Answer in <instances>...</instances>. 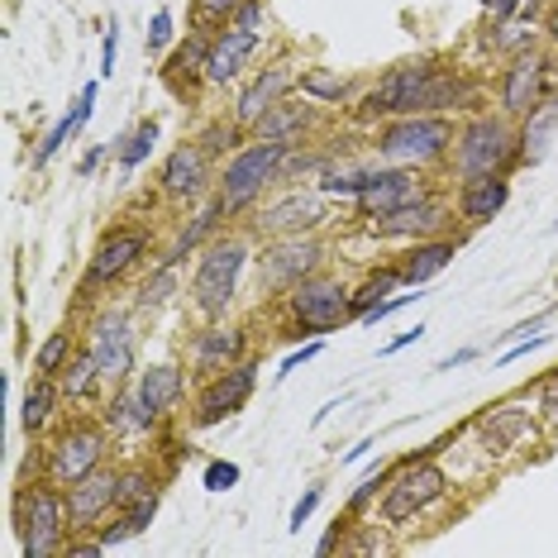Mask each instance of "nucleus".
<instances>
[{"instance_id": "obj_1", "label": "nucleus", "mask_w": 558, "mask_h": 558, "mask_svg": "<svg viewBox=\"0 0 558 558\" xmlns=\"http://www.w3.org/2000/svg\"><path fill=\"white\" fill-rule=\"evenodd\" d=\"M287 138H253L248 148H239V154L225 162V182H220V210L225 215H239L244 206L263 196V186L282 182V158H287Z\"/></svg>"}, {"instance_id": "obj_2", "label": "nucleus", "mask_w": 558, "mask_h": 558, "mask_svg": "<svg viewBox=\"0 0 558 558\" xmlns=\"http://www.w3.org/2000/svg\"><path fill=\"white\" fill-rule=\"evenodd\" d=\"M15 530L24 539V558H48L68 544V497L53 487H20L15 492Z\"/></svg>"}, {"instance_id": "obj_3", "label": "nucleus", "mask_w": 558, "mask_h": 558, "mask_svg": "<svg viewBox=\"0 0 558 558\" xmlns=\"http://www.w3.org/2000/svg\"><path fill=\"white\" fill-rule=\"evenodd\" d=\"M453 144V124L444 116H397L377 134V154L397 168H421V162H435L449 154Z\"/></svg>"}, {"instance_id": "obj_4", "label": "nucleus", "mask_w": 558, "mask_h": 558, "mask_svg": "<svg viewBox=\"0 0 558 558\" xmlns=\"http://www.w3.org/2000/svg\"><path fill=\"white\" fill-rule=\"evenodd\" d=\"M520 138L511 134L506 120H492V116H477L473 124H463V134L453 138V172L463 177H492V172H506L511 162L520 158Z\"/></svg>"}, {"instance_id": "obj_5", "label": "nucleus", "mask_w": 558, "mask_h": 558, "mask_svg": "<svg viewBox=\"0 0 558 558\" xmlns=\"http://www.w3.org/2000/svg\"><path fill=\"white\" fill-rule=\"evenodd\" d=\"M444 492H449V477H444L439 463H429L425 453H421V459H405L397 473L387 477L383 520H387V525H405V520L421 515L425 506H435Z\"/></svg>"}, {"instance_id": "obj_6", "label": "nucleus", "mask_w": 558, "mask_h": 558, "mask_svg": "<svg viewBox=\"0 0 558 558\" xmlns=\"http://www.w3.org/2000/svg\"><path fill=\"white\" fill-rule=\"evenodd\" d=\"M248 263V248L239 244V239H220V244H210L201 253L196 263V277H192V301L201 306V315H225V306L234 301L239 291V272H244Z\"/></svg>"}, {"instance_id": "obj_7", "label": "nucleus", "mask_w": 558, "mask_h": 558, "mask_svg": "<svg viewBox=\"0 0 558 558\" xmlns=\"http://www.w3.org/2000/svg\"><path fill=\"white\" fill-rule=\"evenodd\" d=\"M287 311L296 320L301 335H329L344 320H353V306H349V291L335 282V277H306L287 291Z\"/></svg>"}, {"instance_id": "obj_8", "label": "nucleus", "mask_w": 558, "mask_h": 558, "mask_svg": "<svg viewBox=\"0 0 558 558\" xmlns=\"http://www.w3.org/2000/svg\"><path fill=\"white\" fill-rule=\"evenodd\" d=\"M429 62H401L391 68L373 92L363 96L359 106V120H397V116H421V96H425V82H429Z\"/></svg>"}, {"instance_id": "obj_9", "label": "nucleus", "mask_w": 558, "mask_h": 558, "mask_svg": "<svg viewBox=\"0 0 558 558\" xmlns=\"http://www.w3.org/2000/svg\"><path fill=\"white\" fill-rule=\"evenodd\" d=\"M100 459H106V435L96 425H68L48 449V482L72 487L77 477L96 473Z\"/></svg>"}, {"instance_id": "obj_10", "label": "nucleus", "mask_w": 558, "mask_h": 558, "mask_svg": "<svg viewBox=\"0 0 558 558\" xmlns=\"http://www.w3.org/2000/svg\"><path fill=\"white\" fill-rule=\"evenodd\" d=\"M253 387H258V363L253 359L215 373L206 383V391H201V401H196V425H220V421H230V415H239L248 405Z\"/></svg>"}, {"instance_id": "obj_11", "label": "nucleus", "mask_w": 558, "mask_h": 558, "mask_svg": "<svg viewBox=\"0 0 558 558\" xmlns=\"http://www.w3.org/2000/svg\"><path fill=\"white\" fill-rule=\"evenodd\" d=\"M110 511H120V473L116 468H96V473L77 477L68 487V520H72V535L82 530H100V520Z\"/></svg>"}, {"instance_id": "obj_12", "label": "nucleus", "mask_w": 558, "mask_h": 558, "mask_svg": "<svg viewBox=\"0 0 558 558\" xmlns=\"http://www.w3.org/2000/svg\"><path fill=\"white\" fill-rule=\"evenodd\" d=\"M144 230H116L110 239H100V248H96V258H92V268H86L82 277V287H77V296L82 301H92L96 291H106L116 277H124L138 263V253H144Z\"/></svg>"}, {"instance_id": "obj_13", "label": "nucleus", "mask_w": 558, "mask_h": 558, "mask_svg": "<svg viewBox=\"0 0 558 558\" xmlns=\"http://www.w3.org/2000/svg\"><path fill=\"white\" fill-rule=\"evenodd\" d=\"M421 196H425V186H421V177H415V172L377 168V172H367V182L359 192V215H363V220H383V215L411 206V201H421Z\"/></svg>"}, {"instance_id": "obj_14", "label": "nucleus", "mask_w": 558, "mask_h": 558, "mask_svg": "<svg viewBox=\"0 0 558 558\" xmlns=\"http://www.w3.org/2000/svg\"><path fill=\"white\" fill-rule=\"evenodd\" d=\"M92 353L100 367V383H120V377L134 373V335H130V315L110 311L100 315L92 329Z\"/></svg>"}, {"instance_id": "obj_15", "label": "nucleus", "mask_w": 558, "mask_h": 558, "mask_svg": "<svg viewBox=\"0 0 558 558\" xmlns=\"http://www.w3.org/2000/svg\"><path fill=\"white\" fill-rule=\"evenodd\" d=\"M325 248L315 244V239H301V234H287L282 244H272L268 253H263V277H268V287L277 291H291L296 282H306V277H315V268H320Z\"/></svg>"}, {"instance_id": "obj_16", "label": "nucleus", "mask_w": 558, "mask_h": 558, "mask_svg": "<svg viewBox=\"0 0 558 558\" xmlns=\"http://www.w3.org/2000/svg\"><path fill=\"white\" fill-rule=\"evenodd\" d=\"M544 82H549V58L539 53H515V62L501 77V110L506 116H535L544 100Z\"/></svg>"}, {"instance_id": "obj_17", "label": "nucleus", "mask_w": 558, "mask_h": 558, "mask_svg": "<svg viewBox=\"0 0 558 558\" xmlns=\"http://www.w3.org/2000/svg\"><path fill=\"white\" fill-rule=\"evenodd\" d=\"M206 162H210V154L201 144L172 148L168 162H162V172H158L162 192H168L172 201H196L201 192H206Z\"/></svg>"}, {"instance_id": "obj_18", "label": "nucleus", "mask_w": 558, "mask_h": 558, "mask_svg": "<svg viewBox=\"0 0 558 558\" xmlns=\"http://www.w3.org/2000/svg\"><path fill=\"white\" fill-rule=\"evenodd\" d=\"M325 220V196L320 192H296L287 201H277L258 215V230L268 234H301V230H315Z\"/></svg>"}, {"instance_id": "obj_19", "label": "nucleus", "mask_w": 558, "mask_h": 558, "mask_svg": "<svg viewBox=\"0 0 558 558\" xmlns=\"http://www.w3.org/2000/svg\"><path fill=\"white\" fill-rule=\"evenodd\" d=\"M506 201H511V182H506V172L468 177L463 192H459V215L468 225H492L506 210Z\"/></svg>"}, {"instance_id": "obj_20", "label": "nucleus", "mask_w": 558, "mask_h": 558, "mask_svg": "<svg viewBox=\"0 0 558 558\" xmlns=\"http://www.w3.org/2000/svg\"><path fill=\"white\" fill-rule=\"evenodd\" d=\"M258 44L263 39L234 29V24H230V29H220V39H210V53H206V82H215V86L234 82L239 72H244V62L258 53Z\"/></svg>"}, {"instance_id": "obj_21", "label": "nucleus", "mask_w": 558, "mask_h": 558, "mask_svg": "<svg viewBox=\"0 0 558 558\" xmlns=\"http://www.w3.org/2000/svg\"><path fill=\"white\" fill-rule=\"evenodd\" d=\"M291 86H296V77H291V72H282V68H272V72H263V77H253V82L244 86V96H239V106H234V124H239V130H258V120L268 116V110L277 106V96L291 92Z\"/></svg>"}, {"instance_id": "obj_22", "label": "nucleus", "mask_w": 558, "mask_h": 558, "mask_svg": "<svg viewBox=\"0 0 558 558\" xmlns=\"http://www.w3.org/2000/svg\"><path fill=\"white\" fill-rule=\"evenodd\" d=\"M444 225V206L439 201H411V206H401V210H391L383 215V220H373V234H383V239H425V234H435Z\"/></svg>"}, {"instance_id": "obj_23", "label": "nucleus", "mask_w": 558, "mask_h": 558, "mask_svg": "<svg viewBox=\"0 0 558 558\" xmlns=\"http://www.w3.org/2000/svg\"><path fill=\"white\" fill-rule=\"evenodd\" d=\"M244 349H248L244 329H206V335H196V349H192L196 373H206V377L225 373V367H234L244 359Z\"/></svg>"}, {"instance_id": "obj_24", "label": "nucleus", "mask_w": 558, "mask_h": 558, "mask_svg": "<svg viewBox=\"0 0 558 558\" xmlns=\"http://www.w3.org/2000/svg\"><path fill=\"white\" fill-rule=\"evenodd\" d=\"M453 248H459L453 239H415V248L401 258V282L411 291L425 287L429 277H439L453 263Z\"/></svg>"}, {"instance_id": "obj_25", "label": "nucleus", "mask_w": 558, "mask_h": 558, "mask_svg": "<svg viewBox=\"0 0 558 558\" xmlns=\"http://www.w3.org/2000/svg\"><path fill=\"white\" fill-rule=\"evenodd\" d=\"M482 439H487V449H520L525 439H535V421H530V411H515V405H497V411H487L477 421Z\"/></svg>"}, {"instance_id": "obj_26", "label": "nucleus", "mask_w": 558, "mask_h": 558, "mask_svg": "<svg viewBox=\"0 0 558 558\" xmlns=\"http://www.w3.org/2000/svg\"><path fill=\"white\" fill-rule=\"evenodd\" d=\"M182 387H186V377L177 373L172 363H158V367H148V373H138V401H144V411H154V415H168L177 401H182Z\"/></svg>"}, {"instance_id": "obj_27", "label": "nucleus", "mask_w": 558, "mask_h": 558, "mask_svg": "<svg viewBox=\"0 0 558 558\" xmlns=\"http://www.w3.org/2000/svg\"><path fill=\"white\" fill-rule=\"evenodd\" d=\"M58 383H53V377H34V387L29 391H24V405H20V425L24 429H29V435H39V429L48 425V421H53V405H58Z\"/></svg>"}, {"instance_id": "obj_28", "label": "nucleus", "mask_w": 558, "mask_h": 558, "mask_svg": "<svg viewBox=\"0 0 558 558\" xmlns=\"http://www.w3.org/2000/svg\"><path fill=\"white\" fill-rule=\"evenodd\" d=\"M405 282H401V268H377L359 291H349V306H353V320H363L373 306H383L387 296H397Z\"/></svg>"}, {"instance_id": "obj_29", "label": "nucleus", "mask_w": 558, "mask_h": 558, "mask_svg": "<svg viewBox=\"0 0 558 558\" xmlns=\"http://www.w3.org/2000/svg\"><path fill=\"white\" fill-rule=\"evenodd\" d=\"M463 92H468V86H463L459 72L435 68V72H429V82H425V96H421V116H439V110L459 106Z\"/></svg>"}, {"instance_id": "obj_30", "label": "nucleus", "mask_w": 558, "mask_h": 558, "mask_svg": "<svg viewBox=\"0 0 558 558\" xmlns=\"http://www.w3.org/2000/svg\"><path fill=\"white\" fill-rule=\"evenodd\" d=\"M100 383V367H96V353L86 349V353H72L68 367L58 373V387H62V397H72V401H82V397H92V387Z\"/></svg>"}, {"instance_id": "obj_31", "label": "nucleus", "mask_w": 558, "mask_h": 558, "mask_svg": "<svg viewBox=\"0 0 558 558\" xmlns=\"http://www.w3.org/2000/svg\"><path fill=\"white\" fill-rule=\"evenodd\" d=\"M311 124V106H272L268 116L258 120V134L263 138H287V144H296V134Z\"/></svg>"}, {"instance_id": "obj_32", "label": "nucleus", "mask_w": 558, "mask_h": 558, "mask_svg": "<svg viewBox=\"0 0 558 558\" xmlns=\"http://www.w3.org/2000/svg\"><path fill=\"white\" fill-rule=\"evenodd\" d=\"M106 425L110 429H154L158 425V415L154 411H144V401H138V391H120L116 401H110V411H106Z\"/></svg>"}, {"instance_id": "obj_33", "label": "nucleus", "mask_w": 558, "mask_h": 558, "mask_svg": "<svg viewBox=\"0 0 558 558\" xmlns=\"http://www.w3.org/2000/svg\"><path fill=\"white\" fill-rule=\"evenodd\" d=\"M296 86H301V96L325 100V106H339V100L349 96V82L339 77V72H329V68H306L296 77Z\"/></svg>"}, {"instance_id": "obj_34", "label": "nucleus", "mask_w": 558, "mask_h": 558, "mask_svg": "<svg viewBox=\"0 0 558 558\" xmlns=\"http://www.w3.org/2000/svg\"><path fill=\"white\" fill-rule=\"evenodd\" d=\"M154 144H158V124H154V120L134 124V130L120 138V168H124V172L144 168V162H148V154H154Z\"/></svg>"}, {"instance_id": "obj_35", "label": "nucleus", "mask_w": 558, "mask_h": 558, "mask_svg": "<svg viewBox=\"0 0 558 558\" xmlns=\"http://www.w3.org/2000/svg\"><path fill=\"white\" fill-rule=\"evenodd\" d=\"M206 53H210V44L201 39V34H196V39H186V44L168 58V77H186V82H192V77H206Z\"/></svg>"}, {"instance_id": "obj_36", "label": "nucleus", "mask_w": 558, "mask_h": 558, "mask_svg": "<svg viewBox=\"0 0 558 558\" xmlns=\"http://www.w3.org/2000/svg\"><path fill=\"white\" fill-rule=\"evenodd\" d=\"M554 124H558V110H535V120L525 124V134H520V158H530L535 162L544 154V144H549V134H554Z\"/></svg>"}, {"instance_id": "obj_37", "label": "nucleus", "mask_w": 558, "mask_h": 558, "mask_svg": "<svg viewBox=\"0 0 558 558\" xmlns=\"http://www.w3.org/2000/svg\"><path fill=\"white\" fill-rule=\"evenodd\" d=\"M68 359H72V335H68V329H58V335H48L44 349L34 353V367L53 377V373H62V367H68Z\"/></svg>"}, {"instance_id": "obj_38", "label": "nucleus", "mask_w": 558, "mask_h": 558, "mask_svg": "<svg viewBox=\"0 0 558 558\" xmlns=\"http://www.w3.org/2000/svg\"><path fill=\"white\" fill-rule=\"evenodd\" d=\"M72 134H82V124L72 120V116H62V120L53 124V130H48V138H44V144H39V154H34V168H48V162H53V154H58L62 144H68Z\"/></svg>"}, {"instance_id": "obj_39", "label": "nucleus", "mask_w": 558, "mask_h": 558, "mask_svg": "<svg viewBox=\"0 0 558 558\" xmlns=\"http://www.w3.org/2000/svg\"><path fill=\"white\" fill-rule=\"evenodd\" d=\"M172 291H177V272H172V263H162V268L148 277L144 287H138V301H144V306H162Z\"/></svg>"}, {"instance_id": "obj_40", "label": "nucleus", "mask_w": 558, "mask_h": 558, "mask_svg": "<svg viewBox=\"0 0 558 558\" xmlns=\"http://www.w3.org/2000/svg\"><path fill=\"white\" fill-rule=\"evenodd\" d=\"M154 492H158V482L148 473H120V511H130V506L154 497Z\"/></svg>"}, {"instance_id": "obj_41", "label": "nucleus", "mask_w": 558, "mask_h": 558, "mask_svg": "<svg viewBox=\"0 0 558 558\" xmlns=\"http://www.w3.org/2000/svg\"><path fill=\"white\" fill-rule=\"evenodd\" d=\"M239 5H244V0H196V24H206V29H215V24H230Z\"/></svg>"}, {"instance_id": "obj_42", "label": "nucleus", "mask_w": 558, "mask_h": 558, "mask_svg": "<svg viewBox=\"0 0 558 558\" xmlns=\"http://www.w3.org/2000/svg\"><path fill=\"white\" fill-rule=\"evenodd\" d=\"M239 463H225V459H215V463H206V492H230V487H239Z\"/></svg>"}, {"instance_id": "obj_43", "label": "nucleus", "mask_w": 558, "mask_h": 558, "mask_svg": "<svg viewBox=\"0 0 558 558\" xmlns=\"http://www.w3.org/2000/svg\"><path fill=\"white\" fill-rule=\"evenodd\" d=\"M263 20H268V10H263V0H244V5L234 10V29H244V34H253V39H263Z\"/></svg>"}, {"instance_id": "obj_44", "label": "nucleus", "mask_w": 558, "mask_h": 558, "mask_svg": "<svg viewBox=\"0 0 558 558\" xmlns=\"http://www.w3.org/2000/svg\"><path fill=\"white\" fill-rule=\"evenodd\" d=\"M239 144V124H230V130H225V124H210L206 134H201V148H206L210 158H220V154H230V148Z\"/></svg>"}, {"instance_id": "obj_45", "label": "nucleus", "mask_w": 558, "mask_h": 558, "mask_svg": "<svg viewBox=\"0 0 558 558\" xmlns=\"http://www.w3.org/2000/svg\"><path fill=\"white\" fill-rule=\"evenodd\" d=\"M377 487H387V473H383V468H373V473H367V477L359 482V492H353V497H349V515H359L363 506L377 497Z\"/></svg>"}, {"instance_id": "obj_46", "label": "nucleus", "mask_w": 558, "mask_h": 558, "mask_svg": "<svg viewBox=\"0 0 558 558\" xmlns=\"http://www.w3.org/2000/svg\"><path fill=\"white\" fill-rule=\"evenodd\" d=\"M525 44H530V24L501 20V34H497V48H501V53H525Z\"/></svg>"}, {"instance_id": "obj_47", "label": "nucleus", "mask_w": 558, "mask_h": 558, "mask_svg": "<svg viewBox=\"0 0 558 558\" xmlns=\"http://www.w3.org/2000/svg\"><path fill=\"white\" fill-rule=\"evenodd\" d=\"M96 535H100V539H106V549H116V544H124V539H134V535H138V525H134V520H130V515H124V511H120L116 520H110V525H100V530H96Z\"/></svg>"}, {"instance_id": "obj_48", "label": "nucleus", "mask_w": 558, "mask_h": 558, "mask_svg": "<svg viewBox=\"0 0 558 558\" xmlns=\"http://www.w3.org/2000/svg\"><path fill=\"white\" fill-rule=\"evenodd\" d=\"M172 44V10H158L154 24H148V53H162Z\"/></svg>"}, {"instance_id": "obj_49", "label": "nucleus", "mask_w": 558, "mask_h": 558, "mask_svg": "<svg viewBox=\"0 0 558 558\" xmlns=\"http://www.w3.org/2000/svg\"><path fill=\"white\" fill-rule=\"evenodd\" d=\"M116 58H120V20L106 24V44H100V77L116 72Z\"/></svg>"}, {"instance_id": "obj_50", "label": "nucleus", "mask_w": 558, "mask_h": 558, "mask_svg": "<svg viewBox=\"0 0 558 558\" xmlns=\"http://www.w3.org/2000/svg\"><path fill=\"white\" fill-rule=\"evenodd\" d=\"M315 506H320V487H306V492H301V501L291 506V530L306 525V520L315 515Z\"/></svg>"}, {"instance_id": "obj_51", "label": "nucleus", "mask_w": 558, "mask_h": 558, "mask_svg": "<svg viewBox=\"0 0 558 558\" xmlns=\"http://www.w3.org/2000/svg\"><path fill=\"white\" fill-rule=\"evenodd\" d=\"M315 353H320V339H311V344H301L296 353H287V359H282V363H277V377H291V373H296V367H301V363H311V359H315Z\"/></svg>"}, {"instance_id": "obj_52", "label": "nucleus", "mask_w": 558, "mask_h": 558, "mask_svg": "<svg viewBox=\"0 0 558 558\" xmlns=\"http://www.w3.org/2000/svg\"><path fill=\"white\" fill-rule=\"evenodd\" d=\"M411 301H415V296H387L383 306H373V311L363 315V320H367V325H377V320H387V315H397L401 306H411Z\"/></svg>"}, {"instance_id": "obj_53", "label": "nucleus", "mask_w": 558, "mask_h": 558, "mask_svg": "<svg viewBox=\"0 0 558 558\" xmlns=\"http://www.w3.org/2000/svg\"><path fill=\"white\" fill-rule=\"evenodd\" d=\"M482 10H487L492 24H501V20H511L515 10H520V0H482Z\"/></svg>"}, {"instance_id": "obj_54", "label": "nucleus", "mask_w": 558, "mask_h": 558, "mask_svg": "<svg viewBox=\"0 0 558 558\" xmlns=\"http://www.w3.org/2000/svg\"><path fill=\"white\" fill-rule=\"evenodd\" d=\"M62 554H106V539H77V535H72L68 544H62Z\"/></svg>"}, {"instance_id": "obj_55", "label": "nucleus", "mask_w": 558, "mask_h": 558, "mask_svg": "<svg viewBox=\"0 0 558 558\" xmlns=\"http://www.w3.org/2000/svg\"><path fill=\"white\" fill-rule=\"evenodd\" d=\"M344 530H349V525H344V520H335V525H329V530H325V539H320V544H315V554H335V544H339V539H344Z\"/></svg>"}, {"instance_id": "obj_56", "label": "nucleus", "mask_w": 558, "mask_h": 558, "mask_svg": "<svg viewBox=\"0 0 558 558\" xmlns=\"http://www.w3.org/2000/svg\"><path fill=\"white\" fill-rule=\"evenodd\" d=\"M421 335H425V325H415V329H401V335L391 339V344H387L383 353H401V349H411V344H415V339H421Z\"/></svg>"}, {"instance_id": "obj_57", "label": "nucleus", "mask_w": 558, "mask_h": 558, "mask_svg": "<svg viewBox=\"0 0 558 558\" xmlns=\"http://www.w3.org/2000/svg\"><path fill=\"white\" fill-rule=\"evenodd\" d=\"M106 148H110V144H96V148H92V154H86V158L77 162V172H82V177H92V172L100 168V158H106Z\"/></svg>"}, {"instance_id": "obj_58", "label": "nucleus", "mask_w": 558, "mask_h": 558, "mask_svg": "<svg viewBox=\"0 0 558 558\" xmlns=\"http://www.w3.org/2000/svg\"><path fill=\"white\" fill-rule=\"evenodd\" d=\"M463 363H473V349H463V353H453V359H444L439 373H453V367H463Z\"/></svg>"}, {"instance_id": "obj_59", "label": "nucleus", "mask_w": 558, "mask_h": 558, "mask_svg": "<svg viewBox=\"0 0 558 558\" xmlns=\"http://www.w3.org/2000/svg\"><path fill=\"white\" fill-rule=\"evenodd\" d=\"M367 449H373V439H363V444H359V449H349V453H344V463H353V459H363V453H367Z\"/></svg>"}, {"instance_id": "obj_60", "label": "nucleus", "mask_w": 558, "mask_h": 558, "mask_svg": "<svg viewBox=\"0 0 558 558\" xmlns=\"http://www.w3.org/2000/svg\"><path fill=\"white\" fill-rule=\"evenodd\" d=\"M549 34H554V44H558V10H554V15H549Z\"/></svg>"}, {"instance_id": "obj_61", "label": "nucleus", "mask_w": 558, "mask_h": 558, "mask_svg": "<svg viewBox=\"0 0 558 558\" xmlns=\"http://www.w3.org/2000/svg\"><path fill=\"white\" fill-rule=\"evenodd\" d=\"M554 377H558V367H554Z\"/></svg>"}]
</instances>
